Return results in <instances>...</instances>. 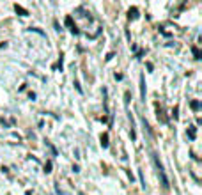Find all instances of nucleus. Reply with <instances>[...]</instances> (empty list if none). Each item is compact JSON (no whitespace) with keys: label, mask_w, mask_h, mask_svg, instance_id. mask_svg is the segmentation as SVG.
I'll return each instance as SVG.
<instances>
[{"label":"nucleus","mask_w":202,"mask_h":195,"mask_svg":"<svg viewBox=\"0 0 202 195\" xmlns=\"http://www.w3.org/2000/svg\"><path fill=\"white\" fill-rule=\"evenodd\" d=\"M190 137L195 138V128H190Z\"/></svg>","instance_id":"1a4fd4ad"},{"label":"nucleus","mask_w":202,"mask_h":195,"mask_svg":"<svg viewBox=\"0 0 202 195\" xmlns=\"http://www.w3.org/2000/svg\"><path fill=\"white\" fill-rule=\"evenodd\" d=\"M44 172H51V161H48V163L44 165Z\"/></svg>","instance_id":"423d86ee"},{"label":"nucleus","mask_w":202,"mask_h":195,"mask_svg":"<svg viewBox=\"0 0 202 195\" xmlns=\"http://www.w3.org/2000/svg\"><path fill=\"white\" fill-rule=\"evenodd\" d=\"M199 107H200V103L199 101H192V108L193 110H199Z\"/></svg>","instance_id":"0eeeda50"},{"label":"nucleus","mask_w":202,"mask_h":195,"mask_svg":"<svg viewBox=\"0 0 202 195\" xmlns=\"http://www.w3.org/2000/svg\"><path fill=\"white\" fill-rule=\"evenodd\" d=\"M138 176H140V183H142V188L145 190V179H144V174H142V170L138 172Z\"/></svg>","instance_id":"7ed1b4c3"},{"label":"nucleus","mask_w":202,"mask_h":195,"mask_svg":"<svg viewBox=\"0 0 202 195\" xmlns=\"http://www.w3.org/2000/svg\"><path fill=\"white\" fill-rule=\"evenodd\" d=\"M140 96H142V100H145V83H144V75L140 76Z\"/></svg>","instance_id":"f257e3e1"},{"label":"nucleus","mask_w":202,"mask_h":195,"mask_svg":"<svg viewBox=\"0 0 202 195\" xmlns=\"http://www.w3.org/2000/svg\"><path fill=\"white\" fill-rule=\"evenodd\" d=\"M66 25H69V27L73 29V22H71V18H66Z\"/></svg>","instance_id":"6e6552de"},{"label":"nucleus","mask_w":202,"mask_h":195,"mask_svg":"<svg viewBox=\"0 0 202 195\" xmlns=\"http://www.w3.org/2000/svg\"><path fill=\"white\" fill-rule=\"evenodd\" d=\"M16 11H18V13H22V16H27V11H25V9H23V7H20V6H16Z\"/></svg>","instance_id":"20e7f679"},{"label":"nucleus","mask_w":202,"mask_h":195,"mask_svg":"<svg viewBox=\"0 0 202 195\" xmlns=\"http://www.w3.org/2000/svg\"><path fill=\"white\" fill-rule=\"evenodd\" d=\"M192 51H193V55H195L197 59L200 57V51H199V48H195V46H193V48H192Z\"/></svg>","instance_id":"39448f33"},{"label":"nucleus","mask_w":202,"mask_h":195,"mask_svg":"<svg viewBox=\"0 0 202 195\" xmlns=\"http://www.w3.org/2000/svg\"><path fill=\"white\" fill-rule=\"evenodd\" d=\"M101 145H103V147H108V135H107V133L101 135Z\"/></svg>","instance_id":"f03ea898"}]
</instances>
